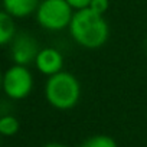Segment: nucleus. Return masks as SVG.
I'll list each match as a JSON object with an SVG mask.
<instances>
[{
  "label": "nucleus",
  "mask_w": 147,
  "mask_h": 147,
  "mask_svg": "<svg viewBox=\"0 0 147 147\" xmlns=\"http://www.w3.org/2000/svg\"><path fill=\"white\" fill-rule=\"evenodd\" d=\"M72 40L84 49H100L110 38V25L104 15L92 12L90 7L75 10L69 23Z\"/></svg>",
  "instance_id": "obj_1"
},
{
  "label": "nucleus",
  "mask_w": 147,
  "mask_h": 147,
  "mask_svg": "<svg viewBox=\"0 0 147 147\" xmlns=\"http://www.w3.org/2000/svg\"><path fill=\"white\" fill-rule=\"evenodd\" d=\"M48 104L59 111L74 108L81 98V82L68 71H61L55 75L48 77L43 88Z\"/></svg>",
  "instance_id": "obj_2"
},
{
  "label": "nucleus",
  "mask_w": 147,
  "mask_h": 147,
  "mask_svg": "<svg viewBox=\"0 0 147 147\" xmlns=\"http://www.w3.org/2000/svg\"><path fill=\"white\" fill-rule=\"evenodd\" d=\"M74 10L66 0H40L35 12L38 25L48 32H61L69 28Z\"/></svg>",
  "instance_id": "obj_3"
},
{
  "label": "nucleus",
  "mask_w": 147,
  "mask_h": 147,
  "mask_svg": "<svg viewBox=\"0 0 147 147\" xmlns=\"http://www.w3.org/2000/svg\"><path fill=\"white\" fill-rule=\"evenodd\" d=\"M35 85L33 74L26 65L13 63L3 72V92L13 101L25 100L30 95Z\"/></svg>",
  "instance_id": "obj_4"
},
{
  "label": "nucleus",
  "mask_w": 147,
  "mask_h": 147,
  "mask_svg": "<svg viewBox=\"0 0 147 147\" xmlns=\"http://www.w3.org/2000/svg\"><path fill=\"white\" fill-rule=\"evenodd\" d=\"M39 49L40 48L38 45V40L32 35L26 32L16 33V36L10 42V58L13 63L29 66L35 62Z\"/></svg>",
  "instance_id": "obj_5"
},
{
  "label": "nucleus",
  "mask_w": 147,
  "mask_h": 147,
  "mask_svg": "<svg viewBox=\"0 0 147 147\" xmlns=\"http://www.w3.org/2000/svg\"><path fill=\"white\" fill-rule=\"evenodd\" d=\"M63 55L59 49L46 46L40 48L35 58V68L45 77H51L63 69Z\"/></svg>",
  "instance_id": "obj_6"
},
{
  "label": "nucleus",
  "mask_w": 147,
  "mask_h": 147,
  "mask_svg": "<svg viewBox=\"0 0 147 147\" xmlns=\"http://www.w3.org/2000/svg\"><path fill=\"white\" fill-rule=\"evenodd\" d=\"M40 0H2L3 10L15 19H25L35 15Z\"/></svg>",
  "instance_id": "obj_7"
},
{
  "label": "nucleus",
  "mask_w": 147,
  "mask_h": 147,
  "mask_svg": "<svg viewBox=\"0 0 147 147\" xmlns=\"http://www.w3.org/2000/svg\"><path fill=\"white\" fill-rule=\"evenodd\" d=\"M16 33L18 30H16L15 18L5 10H0V46L10 45Z\"/></svg>",
  "instance_id": "obj_8"
},
{
  "label": "nucleus",
  "mask_w": 147,
  "mask_h": 147,
  "mask_svg": "<svg viewBox=\"0 0 147 147\" xmlns=\"http://www.w3.org/2000/svg\"><path fill=\"white\" fill-rule=\"evenodd\" d=\"M19 128H20V123L15 115L5 114L0 117V136L12 137L19 131Z\"/></svg>",
  "instance_id": "obj_9"
},
{
  "label": "nucleus",
  "mask_w": 147,
  "mask_h": 147,
  "mask_svg": "<svg viewBox=\"0 0 147 147\" xmlns=\"http://www.w3.org/2000/svg\"><path fill=\"white\" fill-rule=\"evenodd\" d=\"M80 147H118L117 141L105 134H97L92 137H88L85 141L81 143Z\"/></svg>",
  "instance_id": "obj_10"
},
{
  "label": "nucleus",
  "mask_w": 147,
  "mask_h": 147,
  "mask_svg": "<svg viewBox=\"0 0 147 147\" xmlns=\"http://www.w3.org/2000/svg\"><path fill=\"white\" fill-rule=\"evenodd\" d=\"M88 7H90L92 12L105 16L107 10L110 9V0H91Z\"/></svg>",
  "instance_id": "obj_11"
},
{
  "label": "nucleus",
  "mask_w": 147,
  "mask_h": 147,
  "mask_svg": "<svg viewBox=\"0 0 147 147\" xmlns=\"http://www.w3.org/2000/svg\"><path fill=\"white\" fill-rule=\"evenodd\" d=\"M91 0H66V3L74 9V10H81L90 6Z\"/></svg>",
  "instance_id": "obj_12"
},
{
  "label": "nucleus",
  "mask_w": 147,
  "mask_h": 147,
  "mask_svg": "<svg viewBox=\"0 0 147 147\" xmlns=\"http://www.w3.org/2000/svg\"><path fill=\"white\" fill-rule=\"evenodd\" d=\"M43 147H68V146H65V144H62V143L52 141V143H48V144H45Z\"/></svg>",
  "instance_id": "obj_13"
},
{
  "label": "nucleus",
  "mask_w": 147,
  "mask_h": 147,
  "mask_svg": "<svg viewBox=\"0 0 147 147\" xmlns=\"http://www.w3.org/2000/svg\"><path fill=\"white\" fill-rule=\"evenodd\" d=\"M2 87H3V72L0 69V90H2Z\"/></svg>",
  "instance_id": "obj_14"
}]
</instances>
